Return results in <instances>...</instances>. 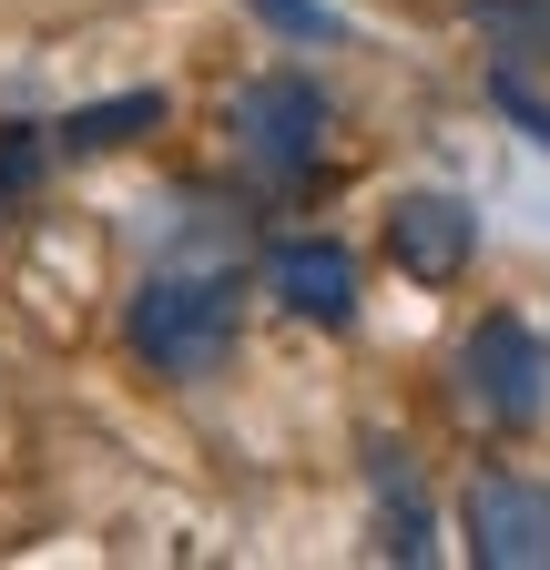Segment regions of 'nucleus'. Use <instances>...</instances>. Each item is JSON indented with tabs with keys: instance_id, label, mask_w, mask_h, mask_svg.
Wrapping results in <instances>:
<instances>
[{
	"instance_id": "nucleus-1",
	"label": "nucleus",
	"mask_w": 550,
	"mask_h": 570,
	"mask_svg": "<svg viewBox=\"0 0 550 570\" xmlns=\"http://www.w3.org/2000/svg\"><path fill=\"white\" fill-rule=\"evenodd\" d=\"M235 336H245V316H235V275L225 265L164 255L144 285H132V306H122V346L144 356L154 377H174V387L225 377L235 367Z\"/></svg>"
},
{
	"instance_id": "nucleus-11",
	"label": "nucleus",
	"mask_w": 550,
	"mask_h": 570,
	"mask_svg": "<svg viewBox=\"0 0 550 570\" xmlns=\"http://www.w3.org/2000/svg\"><path fill=\"white\" fill-rule=\"evenodd\" d=\"M245 11H255V21H275L286 41H347V21H336L326 0H245Z\"/></svg>"
},
{
	"instance_id": "nucleus-9",
	"label": "nucleus",
	"mask_w": 550,
	"mask_h": 570,
	"mask_svg": "<svg viewBox=\"0 0 550 570\" xmlns=\"http://www.w3.org/2000/svg\"><path fill=\"white\" fill-rule=\"evenodd\" d=\"M51 154H61L51 132L0 122V225H21V214H31V194H41V174H51Z\"/></svg>"
},
{
	"instance_id": "nucleus-4",
	"label": "nucleus",
	"mask_w": 550,
	"mask_h": 570,
	"mask_svg": "<svg viewBox=\"0 0 550 570\" xmlns=\"http://www.w3.org/2000/svg\"><path fill=\"white\" fill-rule=\"evenodd\" d=\"M459 540L479 570H550V489L520 469H479L459 489Z\"/></svg>"
},
{
	"instance_id": "nucleus-6",
	"label": "nucleus",
	"mask_w": 550,
	"mask_h": 570,
	"mask_svg": "<svg viewBox=\"0 0 550 570\" xmlns=\"http://www.w3.org/2000/svg\"><path fill=\"white\" fill-rule=\"evenodd\" d=\"M265 296L306 326H357V255L336 235H286L265 245Z\"/></svg>"
},
{
	"instance_id": "nucleus-8",
	"label": "nucleus",
	"mask_w": 550,
	"mask_h": 570,
	"mask_svg": "<svg viewBox=\"0 0 550 570\" xmlns=\"http://www.w3.org/2000/svg\"><path fill=\"white\" fill-rule=\"evenodd\" d=\"M469 41L490 71H550V0H469Z\"/></svg>"
},
{
	"instance_id": "nucleus-12",
	"label": "nucleus",
	"mask_w": 550,
	"mask_h": 570,
	"mask_svg": "<svg viewBox=\"0 0 550 570\" xmlns=\"http://www.w3.org/2000/svg\"><path fill=\"white\" fill-rule=\"evenodd\" d=\"M490 102H500V112H510V122L540 142V154H550V102L530 92V71H490Z\"/></svg>"
},
{
	"instance_id": "nucleus-10",
	"label": "nucleus",
	"mask_w": 550,
	"mask_h": 570,
	"mask_svg": "<svg viewBox=\"0 0 550 570\" xmlns=\"http://www.w3.org/2000/svg\"><path fill=\"white\" fill-rule=\"evenodd\" d=\"M439 540H429V499L419 489H387L377 499V560H407V570H419Z\"/></svg>"
},
{
	"instance_id": "nucleus-2",
	"label": "nucleus",
	"mask_w": 550,
	"mask_h": 570,
	"mask_svg": "<svg viewBox=\"0 0 550 570\" xmlns=\"http://www.w3.org/2000/svg\"><path fill=\"white\" fill-rule=\"evenodd\" d=\"M326 92L306 82V71H255V82H235L225 92V142H235V164L255 174V184H306L316 164H326Z\"/></svg>"
},
{
	"instance_id": "nucleus-3",
	"label": "nucleus",
	"mask_w": 550,
	"mask_h": 570,
	"mask_svg": "<svg viewBox=\"0 0 550 570\" xmlns=\"http://www.w3.org/2000/svg\"><path fill=\"white\" fill-rule=\"evenodd\" d=\"M459 397H469L479 428H500V439L540 428V407H550V346L520 316H479L469 346H459Z\"/></svg>"
},
{
	"instance_id": "nucleus-5",
	"label": "nucleus",
	"mask_w": 550,
	"mask_h": 570,
	"mask_svg": "<svg viewBox=\"0 0 550 570\" xmlns=\"http://www.w3.org/2000/svg\"><path fill=\"white\" fill-rule=\"evenodd\" d=\"M387 255H397V275H419V285H459L469 265H479V204H459V194H397L387 204Z\"/></svg>"
},
{
	"instance_id": "nucleus-7",
	"label": "nucleus",
	"mask_w": 550,
	"mask_h": 570,
	"mask_svg": "<svg viewBox=\"0 0 550 570\" xmlns=\"http://www.w3.org/2000/svg\"><path fill=\"white\" fill-rule=\"evenodd\" d=\"M132 132H164V92H112V102H72L51 122L61 164H92V154H122Z\"/></svg>"
}]
</instances>
